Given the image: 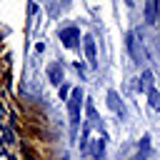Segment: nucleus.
<instances>
[{
  "instance_id": "obj_5",
  "label": "nucleus",
  "mask_w": 160,
  "mask_h": 160,
  "mask_svg": "<svg viewBox=\"0 0 160 160\" xmlns=\"http://www.w3.org/2000/svg\"><path fill=\"white\" fill-rule=\"evenodd\" d=\"M48 78H50L55 85H60V82H62V68H60L58 62H52V65L48 68Z\"/></svg>"
},
{
  "instance_id": "obj_8",
  "label": "nucleus",
  "mask_w": 160,
  "mask_h": 160,
  "mask_svg": "<svg viewBox=\"0 0 160 160\" xmlns=\"http://www.w3.org/2000/svg\"><path fill=\"white\" fill-rule=\"evenodd\" d=\"M148 98H150V108H155V110H160V92L152 88L150 92H148Z\"/></svg>"
},
{
  "instance_id": "obj_7",
  "label": "nucleus",
  "mask_w": 160,
  "mask_h": 160,
  "mask_svg": "<svg viewBox=\"0 0 160 160\" xmlns=\"http://www.w3.org/2000/svg\"><path fill=\"white\" fill-rule=\"evenodd\" d=\"M108 100H110V102H108V105H110V110L122 112V105L118 102V92H115V90H110V92H108Z\"/></svg>"
},
{
  "instance_id": "obj_2",
  "label": "nucleus",
  "mask_w": 160,
  "mask_h": 160,
  "mask_svg": "<svg viewBox=\"0 0 160 160\" xmlns=\"http://www.w3.org/2000/svg\"><path fill=\"white\" fill-rule=\"evenodd\" d=\"M60 40H62L65 48H78V42H80V30H78V28H65V30H60Z\"/></svg>"
},
{
  "instance_id": "obj_3",
  "label": "nucleus",
  "mask_w": 160,
  "mask_h": 160,
  "mask_svg": "<svg viewBox=\"0 0 160 160\" xmlns=\"http://www.w3.org/2000/svg\"><path fill=\"white\" fill-rule=\"evenodd\" d=\"M145 22L148 25L158 22V0H145Z\"/></svg>"
},
{
  "instance_id": "obj_1",
  "label": "nucleus",
  "mask_w": 160,
  "mask_h": 160,
  "mask_svg": "<svg viewBox=\"0 0 160 160\" xmlns=\"http://www.w3.org/2000/svg\"><path fill=\"white\" fill-rule=\"evenodd\" d=\"M80 105H82V90L75 88L68 98V112H70V130L72 135L78 132V125H80Z\"/></svg>"
},
{
  "instance_id": "obj_6",
  "label": "nucleus",
  "mask_w": 160,
  "mask_h": 160,
  "mask_svg": "<svg viewBox=\"0 0 160 160\" xmlns=\"http://www.w3.org/2000/svg\"><path fill=\"white\" fill-rule=\"evenodd\" d=\"M138 88H140V92H150V90H152V72H150V70H145V72H142L140 85H138Z\"/></svg>"
},
{
  "instance_id": "obj_4",
  "label": "nucleus",
  "mask_w": 160,
  "mask_h": 160,
  "mask_svg": "<svg viewBox=\"0 0 160 160\" xmlns=\"http://www.w3.org/2000/svg\"><path fill=\"white\" fill-rule=\"evenodd\" d=\"M82 42H85V55H88V60H90V65L95 68V62H98V60H95V40H92V38L88 35V38H85Z\"/></svg>"
},
{
  "instance_id": "obj_9",
  "label": "nucleus",
  "mask_w": 160,
  "mask_h": 160,
  "mask_svg": "<svg viewBox=\"0 0 160 160\" xmlns=\"http://www.w3.org/2000/svg\"><path fill=\"white\" fill-rule=\"evenodd\" d=\"M102 148H105V142L98 140V142H95V155H98V158H102Z\"/></svg>"
},
{
  "instance_id": "obj_10",
  "label": "nucleus",
  "mask_w": 160,
  "mask_h": 160,
  "mask_svg": "<svg viewBox=\"0 0 160 160\" xmlns=\"http://www.w3.org/2000/svg\"><path fill=\"white\" fill-rule=\"evenodd\" d=\"M125 2H128V5H132V0H125Z\"/></svg>"
}]
</instances>
